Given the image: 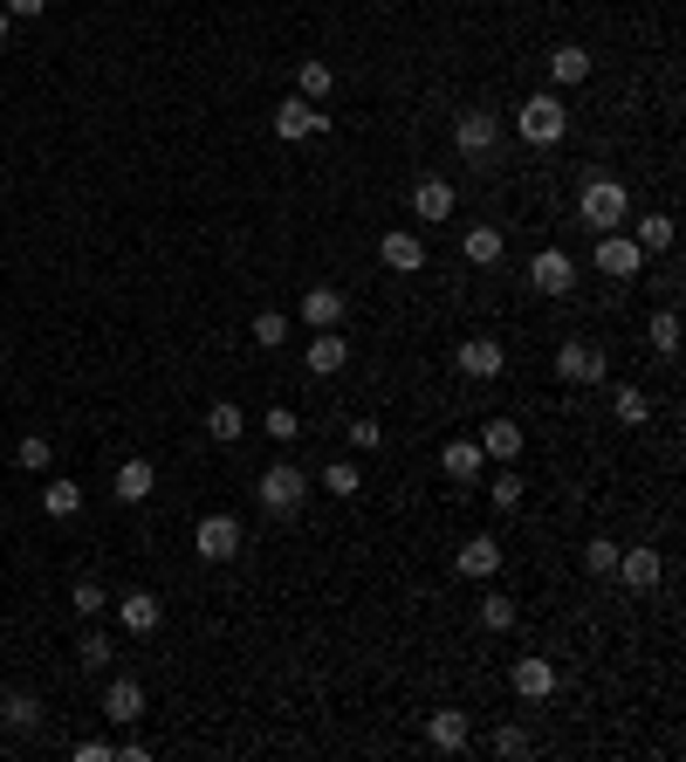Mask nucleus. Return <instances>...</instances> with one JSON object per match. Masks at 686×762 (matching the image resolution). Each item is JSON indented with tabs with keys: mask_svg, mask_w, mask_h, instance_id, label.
<instances>
[{
	"mask_svg": "<svg viewBox=\"0 0 686 762\" xmlns=\"http://www.w3.org/2000/svg\"><path fill=\"white\" fill-rule=\"evenodd\" d=\"M577 220L591 227V234H618V227L631 220V193L618 180H583L577 193Z\"/></svg>",
	"mask_w": 686,
	"mask_h": 762,
	"instance_id": "nucleus-1",
	"label": "nucleus"
},
{
	"mask_svg": "<svg viewBox=\"0 0 686 762\" xmlns=\"http://www.w3.org/2000/svg\"><path fill=\"white\" fill-rule=\"evenodd\" d=\"M515 131L528 138V145H563V131H570V111H563V96H549V90H536L528 104L515 111Z\"/></svg>",
	"mask_w": 686,
	"mask_h": 762,
	"instance_id": "nucleus-2",
	"label": "nucleus"
},
{
	"mask_svg": "<svg viewBox=\"0 0 686 762\" xmlns=\"http://www.w3.org/2000/svg\"><path fill=\"white\" fill-rule=\"evenodd\" d=\"M310 488H316V481H310V467L275 461V467L261 474V488H254V495H261V508H268V516H295V508L310 501Z\"/></svg>",
	"mask_w": 686,
	"mask_h": 762,
	"instance_id": "nucleus-3",
	"label": "nucleus"
},
{
	"mask_svg": "<svg viewBox=\"0 0 686 762\" xmlns=\"http://www.w3.org/2000/svg\"><path fill=\"white\" fill-rule=\"evenodd\" d=\"M495 145H501V117L495 111H461L453 117V151H461L467 165H488Z\"/></svg>",
	"mask_w": 686,
	"mask_h": 762,
	"instance_id": "nucleus-4",
	"label": "nucleus"
},
{
	"mask_svg": "<svg viewBox=\"0 0 686 762\" xmlns=\"http://www.w3.org/2000/svg\"><path fill=\"white\" fill-rule=\"evenodd\" d=\"M591 268L604 275V282H639V275H646V254H639V241H631V234H597Z\"/></svg>",
	"mask_w": 686,
	"mask_h": 762,
	"instance_id": "nucleus-5",
	"label": "nucleus"
},
{
	"mask_svg": "<svg viewBox=\"0 0 686 762\" xmlns=\"http://www.w3.org/2000/svg\"><path fill=\"white\" fill-rule=\"evenodd\" d=\"M604 371H612V358H604V344H591V337H570L556 350V378H563V385H604Z\"/></svg>",
	"mask_w": 686,
	"mask_h": 762,
	"instance_id": "nucleus-6",
	"label": "nucleus"
},
{
	"mask_svg": "<svg viewBox=\"0 0 686 762\" xmlns=\"http://www.w3.org/2000/svg\"><path fill=\"white\" fill-rule=\"evenodd\" d=\"M241 543H247V529L234 516H199V529H193V550L207 556V564H234Z\"/></svg>",
	"mask_w": 686,
	"mask_h": 762,
	"instance_id": "nucleus-7",
	"label": "nucleus"
},
{
	"mask_svg": "<svg viewBox=\"0 0 686 762\" xmlns=\"http://www.w3.org/2000/svg\"><path fill=\"white\" fill-rule=\"evenodd\" d=\"M323 131H329V111L310 104V96H282V104H275V138L302 145V138H323Z\"/></svg>",
	"mask_w": 686,
	"mask_h": 762,
	"instance_id": "nucleus-8",
	"label": "nucleus"
},
{
	"mask_svg": "<svg viewBox=\"0 0 686 762\" xmlns=\"http://www.w3.org/2000/svg\"><path fill=\"white\" fill-rule=\"evenodd\" d=\"M302 365H310V378H337V371L350 365V337H344V330H310Z\"/></svg>",
	"mask_w": 686,
	"mask_h": 762,
	"instance_id": "nucleus-9",
	"label": "nucleus"
},
{
	"mask_svg": "<svg viewBox=\"0 0 686 762\" xmlns=\"http://www.w3.org/2000/svg\"><path fill=\"white\" fill-rule=\"evenodd\" d=\"M453 365H461V378H474V385H495L501 365H508V350H501V337H467Z\"/></svg>",
	"mask_w": 686,
	"mask_h": 762,
	"instance_id": "nucleus-10",
	"label": "nucleus"
},
{
	"mask_svg": "<svg viewBox=\"0 0 686 762\" xmlns=\"http://www.w3.org/2000/svg\"><path fill=\"white\" fill-rule=\"evenodd\" d=\"M528 282H536V296H570L577 289V262L563 247H543L536 262H528Z\"/></svg>",
	"mask_w": 686,
	"mask_h": 762,
	"instance_id": "nucleus-11",
	"label": "nucleus"
},
{
	"mask_svg": "<svg viewBox=\"0 0 686 762\" xmlns=\"http://www.w3.org/2000/svg\"><path fill=\"white\" fill-rule=\"evenodd\" d=\"M344 310H350V302H344V289L316 282L310 296L295 302V323H302V330H337V323H344Z\"/></svg>",
	"mask_w": 686,
	"mask_h": 762,
	"instance_id": "nucleus-12",
	"label": "nucleus"
},
{
	"mask_svg": "<svg viewBox=\"0 0 686 762\" xmlns=\"http://www.w3.org/2000/svg\"><path fill=\"white\" fill-rule=\"evenodd\" d=\"M508 688H515L522 701H549L556 694V659H536V653H528V659H515V667H508Z\"/></svg>",
	"mask_w": 686,
	"mask_h": 762,
	"instance_id": "nucleus-13",
	"label": "nucleus"
},
{
	"mask_svg": "<svg viewBox=\"0 0 686 762\" xmlns=\"http://www.w3.org/2000/svg\"><path fill=\"white\" fill-rule=\"evenodd\" d=\"M377 262H385L392 275H419L426 268V241L412 234V227H392V234L377 241Z\"/></svg>",
	"mask_w": 686,
	"mask_h": 762,
	"instance_id": "nucleus-14",
	"label": "nucleus"
},
{
	"mask_svg": "<svg viewBox=\"0 0 686 762\" xmlns=\"http://www.w3.org/2000/svg\"><path fill=\"white\" fill-rule=\"evenodd\" d=\"M612 577H625V591H652V584L666 577V556L646 550V543H639V550H625V543H618V570H612Z\"/></svg>",
	"mask_w": 686,
	"mask_h": 762,
	"instance_id": "nucleus-15",
	"label": "nucleus"
},
{
	"mask_svg": "<svg viewBox=\"0 0 686 762\" xmlns=\"http://www.w3.org/2000/svg\"><path fill=\"white\" fill-rule=\"evenodd\" d=\"M111 604H117V625L138 632V639H151V632L165 625V604L151 598V591H124V598H111Z\"/></svg>",
	"mask_w": 686,
	"mask_h": 762,
	"instance_id": "nucleus-16",
	"label": "nucleus"
},
{
	"mask_svg": "<svg viewBox=\"0 0 686 762\" xmlns=\"http://www.w3.org/2000/svg\"><path fill=\"white\" fill-rule=\"evenodd\" d=\"M426 742H433L440 755H461L474 742V721H467V707H440L433 721H426Z\"/></svg>",
	"mask_w": 686,
	"mask_h": 762,
	"instance_id": "nucleus-17",
	"label": "nucleus"
},
{
	"mask_svg": "<svg viewBox=\"0 0 686 762\" xmlns=\"http://www.w3.org/2000/svg\"><path fill=\"white\" fill-rule=\"evenodd\" d=\"M474 440H480V453H488V461H501V467L522 461V426H515V419H488Z\"/></svg>",
	"mask_w": 686,
	"mask_h": 762,
	"instance_id": "nucleus-18",
	"label": "nucleus"
},
{
	"mask_svg": "<svg viewBox=\"0 0 686 762\" xmlns=\"http://www.w3.org/2000/svg\"><path fill=\"white\" fill-rule=\"evenodd\" d=\"M151 488H159V467H151L144 453H138V461H124V467H117V481H111V495H117V501H131V508H138V501H151Z\"/></svg>",
	"mask_w": 686,
	"mask_h": 762,
	"instance_id": "nucleus-19",
	"label": "nucleus"
},
{
	"mask_svg": "<svg viewBox=\"0 0 686 762\" xmlns=\"http://www.w3.org/2000/svg\"><path fill=\"white\" fill-rule=\"evenodd\" d=\"M104 721H117V728L144 721V688H138V680H111V688H104Z\"/></svg>",
	"mask_w": 686,
	"mask_h": 762,
	"instance_id": "nucleus-20",
	"label": "nucleus"
},
{
	"mask_svg": "<svg viewBox=\"0 0 686 762\" xmlns=\"http://www.w3.org/2000/svg\"><path fill=\"white\" fill-rule=\"evenodd\" d=\"M549 76H556L563 90L591 83V48H583V42H556V48H549Z\"/></svg>",
	"mask_w": 686,
	"mask_h": 762,
	"instance_id": "nucleus-21",
	"label": "nucleus"
},
{
	"mask_svg": "<svg viewBox=\"0 0 686 762\" xmlns=\"http://www.w3.org/2000/svg\"><path fill=\"white\" fill-rule=\"evenodd\" d=\"M453 570H461V577H474V584H488V577L501 570V543H495V536H474V543H461Z\"/></svg>",
	"mask_w": 686,
	"mask_h": 762,
	"instance_id": "nucleus-22",
	"label": "nucleus"
},
{
	"mask_svg": "<svg viewBox=\"0 0 686 762\" xmlns=\"http://www.w3.org/2000/svg\"><path fill=\"white\" fill-rule=\"evenodd\" d=\"M480 467H488L480 440H446V447H440V474H446V481H480Z\"/></svg>",
	"mask_w": 686,
	"mask_h": 762,
	"instance_id": "nucleus-23",
	"label": "nucleus"
},
{
	"mask_svg": "<svg viewBox=\"0 0 686 762\" xmlns=\"http://www.w3.org/2000/svg\"><path fill=\"white\" fill-rule=\"evenodd\" d=\"M412 220H426V227H433V220H453V186H446V180H419V186H412Z\"/></svg>",
	"mask_w": 686,
	"mask_h": 762,
	"instance_id": "nucleus-24",
	"label": "nucleus"
},
{
	"mask_svg": "<svg viewBox=\"0 0 686 762\" xmlns=\"http://www.w3.org/2000/svg\"><path fill=\"white\" fill-rule=\"evenodd\" d=\"M0 721H8L14 735H35L48 715H42V701H35L28 688H14V694H0Z\"/></svg>",
	"mask_w": 686,
	"mask_h": 762,
	"instance_id": "nucleus-25",
	"label": "nucleus"
},
{
	"mask_svg": "<svg viewBox=\"0 0 686 762\" xmlns=\"http://www.w3.org/2000/svg\"><path fill=\"white\" fill-rule=\"evenodd\" d=\"M75 508H83V488H75L69 474H56V481L42 488V516H48V522H69Z\"/></svg>",
	"mask_w": 686,
	"mask_h": 762,
	"instance_id": "nucleus-26",
	"label": "nucleus"
},
{
	"mask_svg": "<svg viewBox=\"0 0 686 762\" xmlns=\"http://www.w3.org/2000/svg\"><path fill=\"white\" fill-rule=\"evenodd\" d=\"M461 254H467L474 268H495V262H501V227H488V220L467 227V234H461Z\"/></svg>",
	"mask_w": 686,
	"mask_h": 762,
	"instance_id": "nucleus-27",
	"label": "nucleus"
},
{
	"mask_svg": "<svg viewBox=\"0 0 686 762\" xmlns=\"http://www.w3.org/2000/svg\"><path fill=\"white\" fill-rule=\"evenodd\" d=\"M241 434H247V413H241V405H226V399L207 405V440H213V447H234Z\"/></svg>",
	"mask_w": 686,
	"mask_h": 762,
	"instance_id": "nucleus-28",
	"label": "nucleus"
},
{
	"mask_svg": "<svg viewBox=\"0 0 686 762\" xmlns=\"http://www.w3.org/2000/svg\"><path fill=\"white\" fill-rule=\"evenodd\" d=\"M631 241H639V254H673L679 227H673V213H646V220H639V234H631Z\"/></svg>",
	"mask_w": 686,
	"mask_h": 762,
	"instance_id": "nucleus-29",
	"label": "nucleus"
},
{
	"mask_svg": "<svg viewBox=\"0 0 686 762\" xmlns=\"http://www.w3.org/2000/svg\"><path fill=\"white\" fill-rule=\"evenodd\" d=\"M329 90H337V69H329L323 56H310V62L295 69V96H310V104H323Z\"/></svg>",
	"mask_w": 686,
	"mask_h": 762,
	"instance_id": "nucleus-30",
	"label": "nucleus"
},
{
	"mask_svg": "<svg viewBox=\"0 0 686 762\" xmlns=\"http://www.w3.org/2000/svg\"><path fill=\"white\" fill-rule=\"evenodd\" d=\"M646 330H652V350H659V358H673V350H679V310H673V302H659Z\"/></svg>",
	"mask_w": 686,
	"mask_h": 762,
	"instance_id": "nucleus-31",
	"label": "nucleus"
},
{
	"mask_svg": "<svg viewBox=\"0 0 686 762\" xmlns=\"http://www.w3.org/2000/svg\"><path fill=\"white\" fill-rule=\"evenodd\" d=\"M612 413H618V426H646V419H652V399H646L639 385H618V392H612Z\"/></svg>",
	"mask_w": 686,
	"mask_h": 762,
	"instance_id": "nucleus-32",
	"label": "nucleus"
},
{
	"mask_svg": "<svg viewBox=\"0 0 686 762\" xmlns=\"http://www.w3.org/2000/svg\"><path fill=\"white\" fill-rule=\"evenodd\" d=\"M364 488V474H358V461H329L323 467V495H337V501H350Z\"/></svg>",
	"mask_w": 686,
	"mask_h": 762,
	"instance_id": "nucleus-33",
	"label": "nucleus"
},
{
	"mask_svg": "<svg viewBox=\"0 0 686 762\" xmlns=\"http://www.w3.org/2000/svg\"><path fill=\"white\" fill-rule=\"evenodd\" d=\"M515 598H508V591H488V598H480V625H488V632H515Z\"/></svg>",
	"mask_w": 686,
	"mask_h": 762,
	"instance_id": "nucleus-34",
	"label": "nucleus"
},
{
	"mask_svg": "<svg viewBox=\"0 0 686 762\" xmlns=\"http://www.w3.org/2000/svg\"><path fill=\"white\" fill-rule=\"evenodd\" d=\"M69 604H75V619H90V625H96V619L111 612V591H104L96 577H83V584H75V598H69Z\"/></svg>",
	"mask_w": 686,
	"mask_h": 762,
	"instance_id": "nucleus-35",
	"label": "nucleus"
},
{
	"mask_svg": "<svg viewBox=\"0 0 686 762\" xmlns=\"http://www.w3.org/2000/svg\"><path fill=\"white\" fill-rule=\"evenodd\" d=\"M618 570V543L612 536H591L583 543V577H612Z\"/></svg>",
	"mask_w": 686,
	"mask_h": 762,
	"instance_id": "nucleus-36",
	"label": "nucleus"
},
{
	"mask_svg": "<svg viewBox=\"0 0 686 762\" xmlns=\"http://www.w3.org/2000/svg\"><path fill=\"white\" fill-rule=\"evenodd\" d=\"M75 659H83V667H90V673H96V667H111V659H117V646H111V632H96V625H90V632H83V639H75Z\"/></svg>",
	"mask_w": 686,
	"mask_h": 762,
	"instance_id": "nucleus-37",
	"label": "nucleus"
},
{
	"mask_svg": "<svg viewBox=\"0 0 686 762\" xmlns=\"http://www.w3.org/2000/svg\"><path fill=\"white\" fill-rule=\"evenodd\" d=\"M289 330H295V323H289L282 310H261V316H254V344H261V350H282Z\"/></svg>",
	"mask_w": 686,
	"mask_h": 762,
	"instance_id": "nucleus-38",
	"label": "nucleus"
},
{
	"mask_svg": "<svg viewBox=\"0 0 686 762\" xmlns=\"http://www.w3.org/2000/svg\"><path fill=\"white\" fill-rule=\"evenodd\" d=\"M522 495H528V488H522V474H515V467L488 481V501L501 508V516H515V508H522Z\"/></svg>",
	"mask_w": 686,
	"mask_h": 762,
	"instance_id": "nucleus-39",
	"label": "nucleus"
},
{
	"mask_svg": "<svg viewBox=\"0 0 686 762\" xmlns=\"http://www.w3.org/2000/svg\"><path fill=\"white\" fill-rule=\"evenodd\" d=\"M14 461H21V467H28V474H42L48 461H56V440H42V434H28V440H21V447H14Z\"/></svg>",
	"mask_w": 686,
	"mask_h": 762,
	"instance_id": "nucleus-40",
	"label": "nucleus"
},
{
	"mask_svg": "<svg viewBox=\"0 0 686 762\" xmlns=\"http://www.w3.org/2000/svg\"><path fill=\"white\" fill-rule=\"evenodd\" d=\"M261 434H268V440H295V434H302V419L289 413V405H268V413H261Z\"/></svg>",
	"mask_w": 686,
	"mask_h": 762,
	"instance_id": "nucleus-41",
	"label": "nucleus"
},
{
	"mask_svg": "<svg viewBox=\"0 0 686 762\" xmlns=\"http://www.w3.org/2000/svg\"><path fill=\"white\" fill-rule=\"evenodd\" d=\"M495 755H508V762H515V755H528V728H495V742H488Z\"/></svg>",
	"mask_w": 686,
	"mask_h": 762,
	"instance_id": "nucleus-42",
	"label": "nucleus"
},
{
	"mask_svg": "<svg viewBox=\"0 0 686 762\" xmlns=\"http://www.w3.org/2000/svg\"><path fill=\"white\" fill-rule=\"evenodd\" d=\"M377 440H385V434H377V419H350V447H358V453H377Z\"/></svg>",
	"mask_w": 686,
	"mask_h": 762,
	"instance_id": "nucleus-43",
	"label": "nucleus"
},
{
	"mask_svg": "<svg viewBox=\"0 0 686 762\" xmlns=\"http://www.w3.org/2000/svg\"><path fill=\"white\" fill-rule=\"evenodd\" d=\"M75 762H117V749L104 742V735H90V742H75Z\"/></svg>",
	"mask_w": 686,
	"mask_h": 762,
	"instance_id": "nucleus-44",
	"label": "nucleus"
},
{
	"mask_svg": "<svg viewBox=\"0 0 686 762\" xmlns=\"http://www.w3.org/2000/svg\"><path fill=\"white\" fill-rule=\"evenodd\" d=\"M0 8H8V14H21V21H35V14L48 8V0H0Z\"/></svg>",
	"mask_w": 686,
	"mask_h": 762,
	"instance_id": "nucleus-45",
	"label": "nucleus"
},
{
	"mask_svg": "<svg viewBox=\"0 0 686 762\" xmlns=\"http://www.w3.org/2000/svg\"><path fill=\"white\" fill-rule=\"evenodd\" d=\"M8 35H14V14H8V8H0V48H8Z\"/></svg>",
	"mask_w": 686,
	"mask_h": 762,
	"instance_id": "nucleus-46",
	"label": "nucleus"
}]
</instances>
